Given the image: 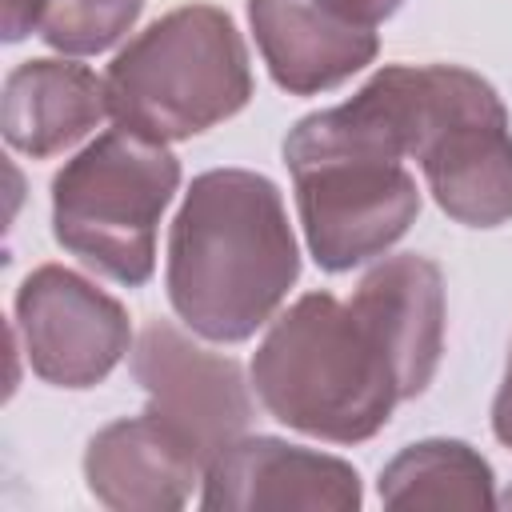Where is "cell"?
<instances>
[{"mask_svg":"<svg viewBox=\"0 0 512 512\" xmlns=\"http://www.w3.org/2000/svg\"><path fill=\"white\" fill-rule=\"evenodd\" d=\"M300 280V248L276 180L248 168L200 172L168 228V304L212 344L264 328Z\"/></svg>","mask_w":512,"mask_h":512,"instance_id":"6da1fadb","label":"cell"},{"mask_svg":"<svg viewBox=\"0 0 512 512\" xmlns=\"http://www.w3.org/2000/svg\"><path fill=\"white\" fill-rule=\"evenodd\" d=\"M284 164L308 252L324 272L384 256L420 216L396 116L372 80L344 104L296 120L284 136Z\"/></svg>","mask_w":512,"mask_h":512,"instance_id":"7a4b0ae2","label":"cell"},{"mask_svg":"<svg viewBox=\"0 0 512 512\" xmlns=\"http://www.w3.org/2000/svg\"><path fill=\"white\" fill-rule=\"evenodd\" d=\"M252 388L272 420L328 444L372 440L404 400L384 336L332 292H304L272 320L252 352Z\"/></svg>","mask_w":512,"mask_h":512,"instance_id":"3957f363","label":"cell"},{"mask_svg":"<svg viewBox=\"0 0 512 512\" xmlns=\"http://www.w3.org/2000/svg\"><path fill=\"white\" fill-rule=\"evenodd\" d=\"M120 128L172 144L192 140L252 100V68L236 20L216 4H184L136 32L104 72Z\"/></svg>","mask_w":512,"mask_h":512,"instance_id":"277c9868","label":"cell"},{"mask_svg":"<svg viewBox=\"0 0 512 512\" xmlns=\"http://www.w3.org/2000/svg\"><path fill=\"white\" fill-rule=\"evenodd\" d=\"M176 188L168 144L116 124L52 176V236L92 272L140 288L156 272V228Z\"/></svg>","mask_w":512,"mask_h":512,"instance_id":"5b68a950","label":"cell"},{"mask_svg":"<svg viewBox=\"0 0 512 512\" xmlns=\"http://www.w3.org/2000/svg\"><path fill=\"white\" fill-rule=\"evenodd\" d=\"M404 148L440 212L468 228L512 220V132L496 88L460 64H392Z\"/></svg>","mask_w":512,"mask_h":512,"instance_id":"8992f818","label":"cell"},{"mask_svg":"<svg viewBox=\"0 0 512 512\" xmlns=\"http://www.w3.org/2000/svg\"><path fill=\"white\" fill-rule=\"evenodd\" d=\"M28 368L56 388H96L132 348V324L116 296L64 264L32 268L12 304Z\"/></svg>","mask_w":512,"mask_h":512,"instance_id":"52a82bcc","label":"cell"},{"mask_svg":"<svg viewBox=\"0 0 512 512\" xmlns=\"http://www.w3.org/2000/svg\"><path fill=\"white\" fill-rule=\"evenodd\" d=\"M132 376L148 408L208 468L252 424V392L240 364L196 344L168 320L144 324L132 348Z\"/></svg>","mask_w":512,"mask_h":512,"instance_id":"ba28073f","label":"cell"},{"mask_svg":"<svg viewBox=\"0 0 512 512\" xmlns=\"http://www.w3.org/2000/svg\"><path fill=\"white\" fill-rule=\"evenodd\" d=\"M364 504L360 472L328 452L276 436H240L204 468V512H356Z\"/></svg>","mask_w":512,"mask_h":512,"instance_id":"9c48e42d","label":"cell"},{"mask_svg":"<svg viewBox=\"0 0 512 512\" xmlns=\"http://www.w3.org/2000/svg\"><path fill=\"white\" fill-rule=\"evenodd\" d=\"M248 24L268 76L288 96L332 92L380 52L376 28L348 20L328 0H248Z\"/></svg>","mask_w":512,"mask_h":512,"instance_id":"30bf717a","label":"cell"},{"mask_svg":"<svg viewBox=\"0 0 512 512\" xmlns=\"http://www.w3.org/2000/svg\"><path fill=\"white\" fill-rule=\"evenodd\" d=\"M88 492L116 512H172L204 484V464L152 412L104 424L84 452Z\"/></svg>","mask_w":512,"mask_h":512,"instance_id":"8fae6325","label":"cell"},{"mask_svg":"<svg viewBox=\"0 0 512 512\" xmlns=\"http://www.w3.org/2000/svg\"><path fill=\"white\" fill-rule=\"evenodd\" d=\"M352 304L372 320L384 336L396 368L404 400H416L444 352V276L428 256L400 252L384 256L352 292Z\"/></svg>","mask_w":512,"mask_h":512,"instance_id":"7c38bea8","label":"cell"},{"mask_svg":"<svg viewBox=\"0 0 512 512\" xmlns=\"http://www.w3.org/2000/svg\"><path fill=\"white\" fill-rule=\"evenodd\" d=\"M108 112V84L88 64L36 56L4 76L0 128L8 148L48 160L84 140Z\"/></svg>","mask_w":512,"mask_h":512,"instance_id":"4fadbf2b","label":"cell"},{"mask_svg":"<svg viewBox=\"0 0 512 512\" xmlns=\"http://www.w3.org/2000/svg\"><path fill=\"white\" fill-rule=\"evenodd\" d=\"M380 504L388 508H492V464L464 440L432 436L400 448L380 472Z\"/></svg>","mask_w":512,"mask_h":512,"instance_id":"5bb4252c","label":"cell"},{"mask_svg":"<svg viewBox=\"0 0 512 512\" xmlns=\"http://www.w3.org/2000/svg\"><path fill=\"white\" fill-rule=\"evenodd\" d=\"M144 0H52L36 36L60 56H96L132 32Z\"/></svg>","mask_w":512,"mask_h":512,"instance_id":"9a60e30c","label":"cell"},{"mask_svg":"<svg viewBox=\"0 0 512 512\" xmlns=\"http://www.w3.org/2000/svg\"><path fill=\"white\" fill-rule=\"evenodd\" d=\"M52 8V0H0V32L8 44L32 36L44 20V12Z\"/></svg>","mask_w":512,"mask_h":512,"instance_id":"2e32d148","label":"cell"},{"mask_svg":"<svg viewBox=\"0 0 512 512\" xmlns=\"http://www.w3.org/2000/svg\"><path fill=\"white\" fill-rule=\"evenodd\" d=\"M336 12H344L348 20H356V24H368V28H376L380 20H388L404 0H328Z\"/></svg>","mask_w":512,"mask_h":512,"instance_id":"e0dca14e","label":"cell"},{"mask_svg":"<svg viewBox=\"0 0 512 512\" xmlns=\"http://www.w3.org/2000/svg\"><path fill=\"white\" fill-rule=\"evenodd\" d=\"M492 432L504 448H512V352H508V364H504V380H500V392L492 400Z\"/></svg>","mask_w":512,"mask_h":512,"instance_id":"ac0fdd59","label":"cell"},{"mask_svg":"<svg viewBox=\"0 0 512 512\" xmlns=\"http://www.w3.org/2000/svg\"><path fill=\"white\" fill-rule=\"evenodd\" d=\"M504 504H508V508H512V488H508V496H504Z\"/></svg>","mask_w":512,"mask_h":512,"instance_id":"d6986e66","label":"cell"}]
</instances>
